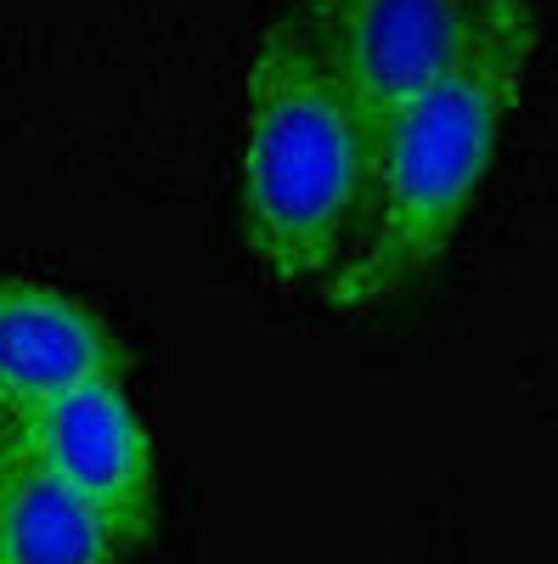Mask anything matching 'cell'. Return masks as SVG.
<instances>
[{
	"mask_svg": "<svg viewBox=\"0 0 558 564\" xmlns=\"http://www.w3.org/2000/svg\"><path fill=\"white\" fill-rule=\"evenodd\" d=\"M536 40L530 0H491V18L457 68L379 130L361 226L328 276L333 305H384L435 271L496 159L507 113L525 97Z\"/></svg>",
	"mask_w": 558,
	"mask_h": 564,
	"instance_id": "obj_1",
	"label": "cell"
},
{
	"mask_svg": "<svg viewBox=\"0 0 558 564\" xmlns=\"http://www.w3.org/2000/svg\"><path fill=\"white\" fill-rule=\"evenodd\" d=\"M12 441L52 468L63 486L85 502H97L108 520L142 553L158 531V446L147 435L142 412L124 395V379L79 384L18 412Z\"/></svg>",
	"mask_w": 558,
	"mask_h": 564,
	"instance_id": "obj_4",
	"label": "cell"
},
{
	"mask_svg": "<svg viewBox=\"0 0 558 564\" xmlns=\"http://www.w3.org/2000/svg\"><path fill=\"white\" fill-rule=\"evenodd\" d=\"M102 379H124L113 327L52 282L0 276V406L29 412Z\"/></svg>",
	"mask_w": 558,
	"mask_h": 564,
	"instance_id": "obj_5",
	"label": "cell"
},
{
	"mask_svg": "<svg viewBox=\"0 0 558 564\" xmlns=\"http://www.w3.org/2000/svg\"><path fill=\"white\" fill-rule=\"evenodd\" d=\"M372 135L299 18L271 23L249 63L243 231L276 282H328L361 226Z\"/></svg>",
	"mask_w": 558,
	"mask_h": 564,
	"instance_id": "obj_2",
	"label": "cell"
},
{
	"mask_svg": "<svg viewBox=\"0 0 558 564\" xmlns=\"http://www.w3.org/2000/svg\"><path fill=\"white\" fill-rule=\"evenodd\" d=\"M0 412H7V406H0Z\"/></svg>",
	"mask_w": 558,
	"mask_h": 564,
	"instance_id": "obj_7",
	"label": "cell"
},
{
	"mask_svg": "<svg viewBox=\"0 0 558 564\" xmlns=\"http://www.w3.org/2000/svg\"><path fill=\"white\" fill-rule=\"evenodd\" d=\"M485 18L491 0H299V29L316 40L372 141L457 68Z\"/></svg>",
	"mask_w": 558,
	"mask_h": 564,
	"instance_id": "obj_3",
	"label": "cell"
},
{
	"mask_svg": "<svg viewBox=\"0 0 558 564\" xmlns=\"http://www.w3.org/2000/svg\"><path fill=\"white\" fill-rule=\"evenodd\" d=\"M135 542L97 502L40 468L18 441L0 446V564H130Z\"/></svg>",
	"mask_w": 558,
	"mask_h": 564,
	"instance_id": "obj_6",
	"label": "cell"
}]
</instances>
